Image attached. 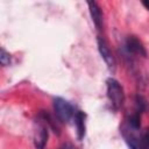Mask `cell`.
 Segmentation results:
<instances>
[{"mask_svg": "<svg viewBox=\"0 0 149 149\" xmlns=\"http://www.w3.org/2000/svg\"><path fill=\"white\" fill-rule=\"evenodd\" d=\"M87 5H88L90 14H91V17H92V21L95 28L98 30H101L102 29V13H101L99 5L95 1H88Z\"/></svg>", "mask_w": 149, "mask_h": 149, "instance_id": "cell-7", "label": "cell"}, {"mask_svg": "<svg viewBox=\"0 0 149 149\" xmlns=\"http://www.w3.org/2000/svg\"><path fill=\"white\" fill-rule=\"evenodd\" d=\"M0 63L3 66H7L10 64V55L3 48H1V51H0Z\"/></svg>", "mask_w": 149, "mask_h": 149, "instance_id": "cell-10", "label": "cell"}, {"mask_svg": "<svg viewBox=\"0 0 149 149\" xmlns=\"http://www.w3.org/2000/svg\"><path fill=\"white\" fill-rule=\"evenodd\" d=\"M97 42H98V49H99V52H100L102 59L107 64L108 69L114 70L115 69V59H114V56L112 55V52L109 50V47H108L107 42L101 36H98Z\"/></svg>", "mask_w": 149, "mask_h": 149, "instance_id": "cell-5", "label": "cell"}, {"mask_svg": "<svg viewBox=\"0 0 149 149\" xmlns=\"http://www.w3.org/2000/svg\"><path fill=\"white\" fill-rule=\"evenodd\" d=\"M47 141H48V122L41 113L38 119L35 122L34 146L36 149H44Z\"/></svg>", "mask_w": 149, "mask_h": 149, "instance_id": "cell-2", "label": "cell"}, {"mask_svg": "<svg viewBox=\"0 0 149 149\" xmlns=\"http://www.w3.org/2000/svg\"><path fill=\"white\" fill-rule=\"evenodd\" d=\"M106 84H107V97L111 101V105L115 111H118L122 107L125 102L123 88L120 85V83L114 78H108Z\"/></svg>", "mask_w": 149, "mask_h": 149, "instance_id": "cell-1", "label": "cell"}, {"mask_svg": "<svg viewBox=\"0 0 149 149\" xmlns=\"http://www.w3.org/2000/svg\"><path fill=\"white\" fill-rule=\"evenodd\" d=\"M141 136H142V142H143L144 147H146L147 149H149V128L146 129V130L141 134Z\"/></svg>", "mask_w": 149, "mask_h": 149, "instance_id": "cell-11", "label": "cell"}, {"mask_svg": "<svg viewBox=\"0 0 149 149\" xmlns=\"http://www.w3.org/2000/svg\"><path fill=\"white\" fill-rule=\"evenodd\" d=\"M125 45H126V50L128 51V54L147 57V51H146L142 42L136 36H128L126 38Z\"/></svg>", "mask_w": 149, "mask_h": 149, "instance_id": "cell-6", "label": "cell"}, {"mask_svg": "<svg viewBox=\"0 0 149 149\" xmlns=\"http://www.w3.org/2000/svg\"><path fill=\"white\" fill-rule=\"evenodd\" d=\"M61 149H77L76 147H73L72 144H70V143H65V144H63L62 146V148Z\"/></svg>", "mask_w": 149, "mask_h": 149, "instance_id": "cell-12", "label": "cell"}, {"mask_svg": "<svg viewBox=\"0 0 149 149\" xmlns=\"http://www.w3.org/2000/svg\"><path fill=\"white\" fill-rule=\"evenodd\" d=\"M54 111L57 119L62 122H69L74 116V109L72 105L64 100L63 98H55L54 99Z\"/></svg>", "mask_w": 149, "mask_h": 149, "instance_id": "cell-3", "label": "cell"}, {"mask_svg": "<svg viewBox=\"0 0 149 149\" xmlns=\"http://www.w3.org/2000/svg\"><path fill=\"white\" fill-rule=\"evenodd\" d=\"M139 129H135V128H132L130 126H128L127 123H125L122 126V135L126 140V142L128 143L129 148L130 149H147L142 142V136L141 134L142 133H137Z\"/></svg>", "mask_w": 149, "mask_h": 149, "instance_id": "cell-4", "label": "cell"}, {"mask_svg": "<svg viewBox=\"0 0 149 149\" xmlns=\"http://www.w3.org/2000/svg\"><path fill=\"white\" fill-rule=\"evenodd\" d=\"M85 114L81 111H77L74 113L73 120H74V126L77 129V136L78 140H83L85 136Z\"/></svg>", "mask_w": 149, "mask_h": 149, "instance_id": "cell-8", "label": "cell"}, {"mask_svg": "<svg viewBox=\"0 0 149 149\" xmlns=\"http://www.w3.org/2000/svg\"><path fill=\"white\" fill-rule=\"evenodd\" d=\"M142 3H143V6H144L147 9H149V1H143Z\"/></svg>", "mask_w": 149, "mask_h": 149, "instance_id": "cell-13", "label": "cell"}, {"mask_svg": "<svg viewBox=\"0 0 149 149\" xmlns=\"http://www.w3.org/2000/svg\"><path fill=\"white\" fill-rule=\"evenodd\" d=\"M135 105H136V112L142 113L147 109V100L142 97V95H137L136 100H135Z\"/></svg>", "mask_w": 149, "mask_h": 149, "instance_id": "cell-9", "label": "cell"}]
</instances>
